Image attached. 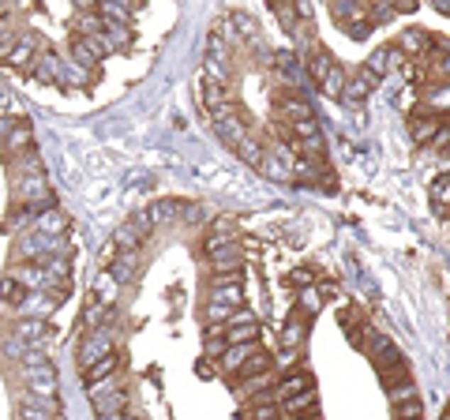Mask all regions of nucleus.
<instances>
[{
    "mask_svg": "<svg viewBox=\"0 0 450 420\" xmlns=\"http://www.w3.org/2000/svg\"><path fill=\"white\" fill-rule=\"evenodd\" d=\"M207 255H210V262H214V270H218V274L241 270V248H236L233 241H221V236L207 241Z\"/></svg>",
    "mask_w": 450,
    "mask_h": 420,
    "instance_id": "1",
    "label": "nucleus"
},
{
    "mask_svg": "<svg viewBox=\"0 0 450 420\" xmlns=\"http://www.w3.org/2000/svg\"><path fill=\"white\" fill-rule=\"evenodd\" d=\"M105 357H113V334L101 326V331H90L87 341L79 346V360H83V368H90V364H98Z\"/></svg>",
    "mask_w": 450,
    "mask_h": 420,
    "instance_id": "2",
    "label": "nucleus"
},
{
    "mask_svg": "<svg viewBox=\"0 0 450 420\" xmlns=\"http://www.w3.org/2000/svg\"><path fill=\"white\" fill-rule=\"evenodd\" d=\"M16 199H19L23 206H45V203H49L45 173H38V177H19V184H16Z\"/></svg>",
    "mask_w": 450,
    "mask_h": 420,
    "instance_id": "3",
    "label": "nucleus"
},
{
    "mask_svg": "<svg viewBox=\"0 0 450 420\" xmlns=\"http://www.w3.org/2000/svg\"><path fill=\"white\" fill-rule=\"evenodd\" d=\"M53 311H57V297H49L45 289H42V293H26V300L19 304V315H23V319H42V323H45Z\"/></svg>",
    "mask_w": 450,
    "mask_h": 420,
    "instance_id": "4",
    "label": "nucleus"
},
{
    "mask_svg": "<svg viewBox=\"0 0 450 420\" xmlns=\"http://www.w3.org/2000/svg\"><path fill=\"white\" fill-rule=\"evenodd\" d=\"M34 57H38V38L34 34H19L16 45H11V52H8V64L11 68H26V64H34Z\"/></svg>",
    "mask_w": 450,
    "mask_h": 420,
    "instance_id": "5",
    "label": "nucleus"
},
{
    "mask_svg": "<svg viewBox=\"0 0 450 420\" xmlns=\"http://www.w3.org/2000/svg\"><path fill=\"white\" fill-rule=\"evenodd\" d=\"M4 147L16 154V158H23V154H31L34 150V128L26 124V121H16V131L4 139Z\"/></svg>",
    "mask_w": 450,
    "mask_h": 420,
    "instance_id": "6",
    "label": "nucleus"
},
{
    "mask_svg": "<svg viewBox=\"0 0 450 420\" xmlns=\"http://www.w3.org/2000/svg\"><path fill=\"white\" fill-rule=\"evenodd\" d=\"M23 289H45L49 278H45V262H19V270L11 274Z\"/></svg>",
    "mask_w": 450,
    "mask_h": 420,
    "instance_id": "7",
    "label": "nucleus"
},
{
    "mask_svg": "<svg viewBox=\"0 0 450 420\" xmlns=\"http://www.w3.org/2000/svg\"><path fill=\"white\" fill-rule=\"evenodd\" d=\"M315 383H312V375L308 372H289L285 379H282V383H278V398H282V402H289V398H297V394H304V390H312Z\"/></svg>",
    "mask_w": 450,
    "mask_h": 420,
    "instance_id": "8",
    "label": "nucleus"
},
{
    "mask_svg": "<svg viewBox=\"0 0 450 420\" xmlns=\"http://www.w3.org/2000/svg\"><path fill=\"white\" fill-rule=\"evenodd\" d=\"M45 323L42 319H19L16 323V338L23 341V346H31V349H42L45 346Z\"/></svg>",
    "mask_w": 450,
    "mask_h": 420,
    "instance_id": "9",
    "label": "nucleus"
},
{
    "mask_svg": "<svg viewBox=\"0 0 450 420\" xmlns=\"http://www.w3.org/2000/svg\"><path fill=\"white\" fill-rule=\"evenodd\" d=\"M259 169H263L267 177H274V180H289V177H293V169H289V154H285V150H278V154H263Z\"/></svg>",
    "mask_w": 450,
    "mask_h": 420,
    "instance_id": "10",
    "label": "nucleus"
},
{
    "mask_svg": "<svg viewBox=\"0 0 450 420\" xmlns=\"http://www.w3.org/2000/svg\"><path fill=\"white\" fill-rule=\"evenodd\" d=\"M34 233H45V236H68V218L60 210H49V214H38L34 221Z\"/></svg>",
    "mask_w": 450,
    "mask_h": 420,
    "instance_id": "11",
    "label": "nucleus"
},
{
    "mask_svg": "<svg viewBox=\"0 0 450 420\" xmlns=\"http://www.w3.org/2000/svg\"><path fill=\"white\" fill-rule=\"evenodd\" d=\"M60 68H64V64L53 57V52H38L34 64H31L34 79H42V83H53V79H60Z\"/></svg>",
    "mask_w": 450,
    "mask_h": 420,
    "instance_id": "12",
    "label": "nucleus"
},
{
    "mask_svg": "<svg viewBox=\"0 0 450 420\" xmlns=\"http://www.w3.org/2000/svg\"><path fill=\"white\" fill-rule=\"evenodd\" d=\"M251 353H256V341H251V346H225V353H221V368H225V372H241V368L248 364Z\"/></svg>",
    "mask_w": 450,
    "mask_h": 420,
    "instance_id": "13",
    "label": "nucleus"
},
{
    "mask_svg": "<svg viewBox=\"0 0 450 420\" xmlns=\"http://www.w3.org/2000/svg\"><path fill=\"white\" fill-rule=\"evenodd\" d=\"M334 68H338V64H334V57H330L326 49H319V45H315V49H312V57H308V72L315 75V83H323V79H326L330 72H334Z\"/></svg>",
    "mask_w": 450,
    "mask_h": 420,
    "instance_id": "14",
    "label": "nucleus"
},
{
    "mask_svg": "<svg viewBox=\"0 0 450 420\" xmlns=\"http://www.w3.org/2000/svg\"><path fill=\"white\" fill-rule=\"evenodd\" d=\"M282 113H285L293 124H300V121H315V116H312V105H308V98H304V94H289V98L282 101Z\"/></svg>",
    "mask_w": 450,
    "mask_h": 420,
    "instance_id": "15",
    "label": "nucleus"
},
{
    "mask_svg": "<svg viewBox=\"0 0 450 420\" xmlns=\"http://www.w3.org/2000/svg\"><path fill=\"white\" fill-rule=\"evenodd\" d=\"M98 16H101V23H121V26H128L131 23V8L124 4V0H105V4H98Z\"/></svg>",
    "mask_w": 450,
    "mask_h": 420,
    "instance_id": "16",
    "label": "nucleus"
},
{
    "mask_svg": "<svg viewBox=\"0 0 450 420\" xmlns=\"http://www.w3.org/2000/svg\"><path fill=\"white\" fill-rule=\"evenodd\" d=\"M372 87H375V79L368 75V72H361L356 79H349V83H346V94H341V98H349V101H364L368 94H372Z\"/></svg>",
    "mask_w": 450,
    "mask_h": 420,
    "instance_id": "17",
    "label": "nucleus"
},
{
    "mask_svg": "<svg viewBox=\"0 0 450 420\" xmlns=\"http://www.w3.org/2000/svg\"><path fill=\"white\" fill-rule=\"evenodd\" d=\"M116 368H121V360H116V357H105V360H98V364H90V368H87V383H90V387H94V383H105V379L116 375Z\"/></svg>",
    "mask_w": 450,
    "mask_h": 420,
    "instance_id": "18",
    "label": "nucleus"
},
{
    "mask_svg": "<svg viewBox=\"0 0 450 420\" xmlns=\"http://www.w3.org/2000/svg\"><path fill=\"white\" fill-rule=\"evenodd\" d=\"M259 338V323H248V326H229L225 331V346H251Z\"/></svg>",
    "mask_w": 450,
    "mask_h": 420,
    "instance_id": "19",
    "label": "nucleus"
},
{
    "mask_svg": "<svg viewBox=\"0 0 450 420\" xmlns=\"http://www.w3.org/2000/svg\"><path fill=\"white\" fill-rule=\"evenodd\" d=\"M274 64H278V72H282V79H289V83H300V60L293 57V52H274Z\"/></svg>",
    "mask_w": 450,
    "mask_h": 420,
    "instance_id": "20",
    "label": "nucleus"
},
{
    "mask_svg": "<svg viewBox=\"0 0 450 420\" xmlns=\"http://www.w3.org/2000/svg\"><path fill=\"white\" fill-rule=\"evenodd\" d=\"M300 341H304V323L300 319H289L282 326V346H285V353H297Z\"/></svg>",
    "mask_w": 450,
    "mask_h": 420,
    "instance_id": "21",
    "label": "nucleus"
},
{
    "mask_svg": "<svg viewBox=\"0 0 450 420\" xmlns=\"http://www.w3.org/2000/svg\"><path fill=\"white\" fill-rule=\"evenodd\" d=\"M0 300H8V304H16V308H19L23 300H26V289L8 274V278H0Z\"/></svg>",
    "mask_w": 450,
    "mask_h": 420,
    "instance_id": "22",
    "label": "nucleus"
},
{
    "mask_svg": "<svg viewBox=\"0 0 450 420\" xmlns=\"http://www.w3.org/2000/svg\"><path fill=\"white\" fill-rule=\"evenodd\" d=\"M346 83H349V79H346V72H341V68H334V72H330L319 87H323V94H326V98H341V94H346Z\"/></svg>",
    "mask_w": 450,
    "mask_h": 420,
    "instance_id": "23",
    "label": "nucleus"
},
{
    "mask_svg": "<svg viewBox=\"0 0 450 420\" xmlns=\"http://www.w3.org/2000/svg\"><path fill=\"white\" fill-rule=\"evenodd\" d=\"M270 372V357H267V353H251V357H248V364L241 368V375H248V379H256V375H267Z\"/></svg>",
    "mask_w": 450,
    "mask_h": 420,
    "instance_id": "24",
    "label": "nucleus"
},
{
    "mask_svg": "<svg viewBox=\"0 0 450 420\" xmlns=\"http://www.w3.org/2000/svg\"><path fill=\"white\" fill-rule=\"evenodd\" d=\"M312 405H315V387H312V390H304V394H297V398H289V402H285V413H293V416H308Z\"/></svg>",
    "mask_w": 450,
    "mask_h": 420,
    "instance_id": "25",
    "label": "nucleus"
},
{
    "mask_svg": "<svg viewBox=\"0 0 450 420\" xmlns=\"http://www.w3.org/2000/svg\"><path fill=\"white\" fill-rule=\"evenodd\" d=\"M244 300V293H241V285H214V300H210V304H225V308H236Z\"/></svg>",
    "mask_w": 450,
    "mask_h": 420,
    "instance_id": "26",
    "label": "nucleus"
},
{
    "mask_svg": "<svg viewBox=\"0 0 450 420\" xmlns=\"http://www.w3.org/2000/svg\"><path fill=\"white\" fill-rule=\"evenodd\" d=\"M136 270H139V262L131 259V255H124L121 262H113V282L116 285H128L131 278H136Z\"/></svg>",
    "mask_w": 450,
    "mask_h": 420,
    "instance_id": "27",
    "label": "nucleus"
},
{
    "mask_svg": "<svg viewBox=\"0 0 450 420\" xmlns=\"http://www.w3.org/2000/svg\"><path fill=\"white\" fill-rule=\"evenodd\" d=\"M394 420H424V409H420L417 398L398 402V405H394Z\"/></svg>",
    "mask_w": 450,
    "mask_h": 420,
    "instance_id": "28",
    "label": "nucleus"
},
{
    "mask_svg": "<svg viewBox=\"0 0 450 420\" xmlns=\"http://www.w3.org/2000/svg\"><path fill=\"white\" fill-rule=\"evenodd\" d=\"M293 139H297V143L323 139V136H319V124H315V121H300V124H293Z\"/></svg>",
    "mask_w": 450,
    "mask_h": 420,
    "instance_id": "29",
    "label": "nucleus"
},
{
    "mask_svg": "<svg viewBox=\"0 0 450 420\" xmlns=\"http://www.w3.org/2000/svg\"><path fill=\"white\" fill-rule=\"evenodd\" d=\"M282 416V409H278L274 402H256L251 405V420H278Z\"/></svg>",
    "mask_w": 450,
    "mask_h": 420,
    "instance_id": "30",
    "label": "nucleus"
},
{
    "mask_svg": "<svg viewBox=\"0 0 450 420\" xmlns=\"http://www.w3.org/2000/svg\"><path fill=\"white\" fill-rule=\"evenodd\" d=\"M398 16V8H390V4H379V8H368V23H387Z\"/></svg>",
    "mask_w": 450,
    "mask_h": 420,
    "instance_id": "31",
    "label": "nucleus"
},
{
    "mask_svg": "<svg viewBox=\"0 0 450 420\" xmlns=\"http://www.w3.org/2000/svg\"><path fill=\"white\" fill-rule=\"evenodd\" d=\"M207 319H210V323H229V319H233V308H225V304H210V308H207Z\"/></svg>",
    "mask_w": 450,
    "mask_h": 420,
    "instance_id": "32",
    "label": "nucleus"
},
{
    "mask_svg": "<svg viewBox=\"0 0 450 420\" xmlns=\"http://www.w3.org/2000/svg\"><path fill=\"white\" fill-rule=\"evenodd\" d=\"M300 308L308 315H315V311H319V293H315V289H304V293H300Z\"/></svg>",
    "mask_w": 450,
    "mask_h": 420,
    "instance_id": "33",
    "label": "nucleus"
},
{
    "mask_svg": "<svg viewBox=\"0 0 450 420\" xmlns=\"http://www.w3.org/2000/svg\"><path fill=\"white\" fill-rule=\"evenodd\" d=\"M19 113V98H11L8 90H0V116H16Z\"/></svg>",
    "mask_w": 450,
    "mask_h": 420,
    "instance_id": "34",
    "label": "nucleus"
},
{
    "mask_svg": "<svg viewBox=\"0 0 450 420\" xmlns=\"http://www.w3.org/2000/svg\"><path fill=\"white\" fill-rule=\"evenodd\" d=\"M424 45H428L424 31H409V34L402 38V49H424Z\"/></svg>",
    "mask_w": 450,
    "mask_h": 420,
    "instance_id": "35",
    "label": "nucleus"
},
{
    "mask_svg": "<svg viewBox=\"0 0 450 420\" xmlns=\"http://www.w3.org/2000/svg\"><path fill=\"white\" fill-rule=\"evenodd\" d=\"M274 16L282 19L285 26H293V23H297V8H293V4H274Z\"/></svg>",
    "mask_w": 450,
    "mask_h": 420,
    "instance_id": "36",
    "label": "nucleus"
},
{
    "mask_svg": "<svg viewBox=\"0 0 450 420\" xmlns=\"http://www.w3.org/2000/svg\"><path fill=\"white\" fill-rule=\"evenodd\" d=\"M19 420H53V413L34 409V405H19Z\"/></svg>",
    "mask_w": 450,
    "mask_h": 420,
    "instance_id": "37",
    "label": "nucleus"
},
{
    "mask_svg": "<svg viewBox=\"0 0 450 420\" xmlns=\"http://www.w3.org/2000/svg\"><path fill=\"white\" fill-rule=\"evenodd\" d=\"M11 131H16V116H0V143H4Z\"/></svg>",
    "mask_w": 450,
    "mask_h": 420,
    "instance_id": "38",
    "label": "nucleus"
},
{
    "mask_svg": "<svg viewBox=\"0 0 450 420\" xmlns=\"http://www.w3.org/2000/svg\"><path fill=\"white\" fill-rule=\"evenodd\" d=\"M293 282H297V285H308L312 274H308V270H293Z\"/></svg>",
    "mask_w": 450,
    "mask_h": 420,
    "instance_id": "39",
    "label": "nucleus"
},
{
    "mask_svg": "<svg viewBox=\"0 0 450 420\" xmlns=\"http://www.w3.org/2000/svg\"><path fill=\"white\" fill-rule=\"evenodd\" d=\"M98 319H101V308L94 304V308H90V311H87V323H98Z\"/></svg>",
    "mask_w": 450,
    "mask_h": 420,
    "instance_id": "40",
    "label": "nucleus"
},
{
    "mask_svg": "<svg viewBox=\"0 0 450 420\" xmlns=\"http://www.w3.org/2000/svg\"><path fill=\"white\" fill-rule=\"evenodd\" d=\"M439 72H443V75H450V57H446V60L439 64Z\"/></svg>",
    "mask_w": 450,
    "mask_h": 420,
    "instance_id": "41",
    "label": "nucleus"
},
{
    "mask_svg": "<svg viewBox=\"0 0 450 420\" xmlns=\"http://www.w3.org/2000/svg\"><path fill=\"white\" fill-rule=\"evenodd\" d=\"M4 38H8V31H4V26H0V42H4Z\"/></svg>",
    "mask_w": 450,
    "mask_h": 420,
    "instance_id": "42",
    "label": "nucleus"
},
{
    "mask_svg": "<svg viewBox=\"0 0 450 420\" xmlns=\"http://www.w3.org/2000/svg\"><path fill=\"white\" fill-rule=\"evenodd\" d=\"M297 420H319V416H297Z\"/></svg>",
    "mask_w": 450,
    "mask_h": 420,
    "instance_id": "43",
    "label": "nucleus"
}]
</instances>
